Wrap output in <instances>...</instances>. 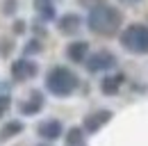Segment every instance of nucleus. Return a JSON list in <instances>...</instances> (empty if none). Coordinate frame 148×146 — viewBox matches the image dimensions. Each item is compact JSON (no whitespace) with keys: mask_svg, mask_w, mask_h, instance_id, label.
I'll use <instances>...</instances> for the list:
<instances>
[{"mask_svg":"<svg viewBox=\"0 0 148 146\" xmlns=\"http://www.w3.org/2000/svg\"><path fill=\"white\" fill-rule=\"evenodd\" d=\"M121 23H123V14L105 2L89 9V16H87V28L100 36H114L121 30Z\"/></svg>","mask_w":148,"mask_h":146,"instance_id":"obj_1","label":"nucleus"},{"mask_svg":"<svg viewBox=\"0 0 148 146\" xmlns=\"http://www.w3.org/2000/svg\"><path fill=\"white\" fill-rule=\"evenodd\" d=\"M46 89L55 96H71L77 89V75L66 66H53L46 75Z\"/></svg>","mask_w":148,"mask_h":146,"instance_id":"obj_2","label":"nucleus"},{"mask_svg":"<svg viewBox=\"0 0 148 146\" xmlns=\"http://www.w3.org/2000/svg\"><path fill=\"white\" fill-rule=\"evenodd\" d=\"M121 46L132 55H146L148 53V25L132 23L121 32Z\"/></svg>","mask_w":148,"mask_h":146,"instance_id":"obj_3","label":"nucleus"},{"mask_svg":"<svg viewBox=\"0 0 148 146\" xmlns=\"http://www.w3.org/2000/svg\"><path fill=\"white\" fill-rule=\"evenodd\" d=\"M116 66V57L110 50H96L93 55L87 57V69L91 73H100V71H110Z\"/></svg>","mask_w":148,"mask_h":146,"instance_id":"obj_4","label":"nucleus"},{"mask_svg":"<svg viewBox=\"0 0 148 146\" xmlns=\"http://www.w3.org/2000/svg\"><path fill=\"white\" fill-rule=\"evenodd\" d=\"M37 71H39L37 62H34V59H27V57L16 59V62L12 64V78H14V80H18V82L34 78V75H37Z\"/></svg>","mask_w":148,"mask_h":146,"instance_id":"obj_5","label":"nucleus"},{"mask_svg":"<svg viewBox=\"0 0 148 146\" xmlns=\"http://www.w3.org/2000/svg\"><path fill=\"white\" fill-rule=\"evenodd\" d=\"M110 119H112V112H110V110H96V112H91V114L84 116L82 130H84V132H98V130L105 126Z\"/></svg>","mask_w":148,"mask_h":146,"instance_id":"obj_6","label":"nucleus"},{"mask_svg":"<svg viewBox=\"0 0 148 146\" xmlns=\"http://www.w3.org/2000/svg\"><path fill=\"white\" fill-rule=\"evenodd\" d=\"M62 132H64V128L62 123L57 121V119H46V121H41L37 126V135L41 139H46V142H55L62 137Z\"/></svg>","mask_w":148,"mask_h":146,"instance_id":"obj_7","label":"nucleus"},{"mask_svg":"<svg viewBox=\"0 0 148 146\" xmlns=\"http://www.w3.org/2000/svg\"><path fill=\"white\" fill-rule=\"evenodd\" d=\"M82 28V18L73 14V12H69V14H64V16L57 18V30L62 32V34H77V30Z\"/></svg>","mask_w":148,"mask_h":146,"instance_id":"obj_8","label":"nucleus"},{"mask_svg":"<svg viewBox=\"0 0 148 146\" xmlns=\"http://www.w3.org/2000/svg\"><path fill=\"white\" fill-rule=\"evenodd\" d=\"M66 57L71 62H75V64L87 62V57H89V43L87 41H73V43H69L66 46Z\"/></svg>","mask_w":148,"mask_h":146,"instance_id":"obj_9","label":"nucleus"},{"mask_svg":"<svg viewBox=\"0 0 148 146\" xmlns=\"http://www.w3.org/2000/svg\"><path fill=\"white\" fill-rule=\"evenodd\" d=\"M41 107H43V96H41V91H32V94H30V98L21 103V114L32 116V114L41 112Z\"/></svg>","mask_w":148,"mask_h":146,"instance_id":"obj_10","label":"nucleus"},{"mask_svg":"<svg viewBox=\"0 0 148 146\" xmlns=\"http://www.w3.org/2000/svg\"><path fill=\"white\" fill-rule=\"evenodd\" d=\"M121 85H123V75H121V73H116V75H105L103 82H100V91L107 94V96H114V94H119Z\"/></svg>","mask_w":148,"mask_h":146,"instance_id":"obj_11","label":"nucleus"},{"mask_svg":"<svg viewBox=\"0 0 148 146\" xmlns=\"http://www.w3.org/2000/svg\"><path fill=\"white\" fill-rule=\"evenodd\" d=\"M34 12L43 21H53L55 18V5H53V0H34Z\"/></svg>","mask_w":148,"mask_h":146,"instance_id":"obj_12","label":"nucleus"},{"mask_svg":"<svg viewBox=\"0 0 148 146\" xmlns=\"http://www.w3.org/2000/svg\"><path fill=\"white\" fill-rule=\"evenodd\" d=\"M18 132H23V123H21L18 119L7 121L5 126L0 128V142H7V139H12V137H16Z\"/></svg>","mask_w":148,"mask_h":146,"instance_id":"obj_13","label":"nucleus"},{"mask_svg":"<svg viewBox=\"0 0 148 146\" xmlns=\"http://www.w3.org/2000/svg\"><path fill=\"white\" fill-rule=\"evenodd\" d=\"M66 146H84V130L82 128H71L66 132Z\"/></svg>","mask_w":148,"mask_h":146,"instance_id":"obj_14","label":"nucleus"},{"mask_svg":"<svg viewBox=\"0 0 148 146\" xmlns=\"http://www.w3.org/2000/svg\"><path fill=\"white\" fill-rule=\"evenodd\" d=\"M9 105H12V98H9L7 94H0V119H2L5 114H7Z\"/></svg>","mask_w":148,"mask_h":146,"instance_id":"obj_15","label":"nucleus"},{"mask_svg":"<svg viewBox=\"0 0 148 146\" xmlns=\"http://www.w3.org/2000/svg\"><path fill=\"white\" fill-rule=\"evenodd\" d=\"M39 50H41V43H39L37 39H32V41L25 46V53H39Z\"/></svg>","mask_w":148,"mask_h":146,"instance_id":"obj_16","label":"nucleus"},{"mask_svg":"<svg viewBox=\"0 0 148 146\" xmlns=\"http://www.w3.org/2000/svg\"><path fill=\"white\" fill-rule=\"evenodd\" d=\"M12 50V41L9 39H2V43H0V55H7Z\"/></svg>","mask_w":148,"mask_h":146,"instance_id":"obj_17","label":"nucleus"},{"mask_svg":"<svg viewBox=\"0 0 148 146\" xmlns=\"http://www.w3.org/2000/svg\"><path fill=\"white\" fill-rule=\"evenodd\" d=\"M5 5H7V7H5V14H14V12H16V2H14V0H7Z\"/></svg>","mask_w":148,"mask_h":146,"instance_id":"obj_18","label":"nucleus"},{"mask_svg":"<svg viewBox=\"0 0 148 146\" xmlns=\"http://www.w3.org/2000/svg\"><path fill=\"white\" fill-rule=\"evenodd\" d=\"M82 5H87L89 9H93V7H98V5H103V0H80Z\"/></svg>","mask_w":148,"mask_h":146,"instance_id":"obj_19","label":"nucleus"},{"mask_svg":"<svg viewBox=\"0 0 148 146\" xmlns=\"http://www.w3.org/2000/svg\"><path fill=\"white\" fill-rule=\"evenodd\" d=\"M14 30H16V32H23V30H25V23H23V21H16V25H14Z\"/></svg>","mask_w":148,"mask_h":146,"instance_id":"obj_20","label":"nucleus"},{"mask_svg":"<svg viewBox=\"0 0 148 146\" xmlns=\"http://www.w3.org/2000/svg\"><path fill=\"white\" fill-rule=\"evenodd\" d=\"M119 2H123V5H134V2H139V0H119Z\"/></svg>","mask_w":148,"mask_h":146,"instance_id":"obj_21","label":"nucleus"},{"mask_svg":"<svg viewBox=\"0 0 148 146\" xmlns=\"http://www.w3.org/2000/svg\"><path fill=\"white\" fill-rule=\"evenodd\" d=\"M39 146H48V144H39Z\"/></svg>","mask_w":148,"mask_h":146,"instance_id":"obj_22","label":"nucleus"}]
</instances>
